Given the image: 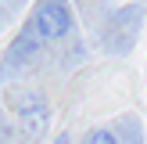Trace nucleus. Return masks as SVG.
<instances>
[{"label": "nucleus", "mask_w": 147, "mask_h": 144, "mask_svg": "<svg viewBox=\"0 0 147 144\" xmlns=\"http://www.w3.org/2000/svg\"><path fill=\"white\" fill-rule=\"evenodd\" d=\"M140 22H144V7L140 4H126V7H115L111 18H108V40L104 47L111 54H129L140 36Z\"/></svg>", "instance_id": "obj_1"}, {"label": "nucleus", "mask_w": 147, "mask_h": 144, "mask_svg": "<svg viewBox=\"0 0 147 144\" xmlns=\"http://www.w3.org/2000/svg\"><path fill=\"white\" fill-rule=\"evenodd\" d=\"M32 25H36V33H40L43 43H54L61 36H68L72 25H76L68 0H40L36 11H32Z\"/></svg>", "instance_id": "obj_2"}, {"label": "nucleus", "mask_w": 147, "mask_h": 144, "mask_svg": "<svg viewBox=\"0 0 147 144\" xmlns=\"http://www.w3.org/2000/svg\"><path fill=\"white\" fill-rule=\"evenodd\" d=\"M7 105L18 115V122H29L32 130H43L50 122V101L43 90H14L7 97Z\"/></svg>", "instance_id": "obj_3"}, {"label": "nucleus", "mask_w": 147, "mask_h": 144, "mask_svg": "<svg viewBox=\"0 0 147 144\" xmlns=\"http://www.w3.org/2000/svg\"><path fill=\"white\" fill-rule=\"evenodd\" d=\"M43 47V40H40V33H36V25H32V18L22 25V33L11 40V47H7V54H4V76L7 72H14L18 65H25L29 58L36 54V50Z\"/></svg>", "instance_id": "obj_4"}, {"label": "nucleus", "mask_w": 147, "mask_h": 144, "mask_svg": "<svg viewBox=\"0 0 147 144\" xmlns=\"http://www.w3.org/2000/svg\"><path fill=\"white\" fill-rule=\"evenodd\" d=\"M86 141H90V144H115V141H119V133H115L111 126H100V130H90Z\"/></svg>", "instance_id": "obj_5"}, {"label": "nucleus", "mask_w": 147, "mask_h": 144, "mask_svg": "<svg viewBox=\"0 0 147 144\" xmlns=\"http://www.w3.org/2000/svg\"><path fill=\"white\" fill-rule=\"evenodd\" d=\"M122 122H126V126L115 130V133H119V141H122V137H129V141H140V137H144V126H136V119H122Z\"/></svg>", "instance_id": "obj_6"}]
</instances>
